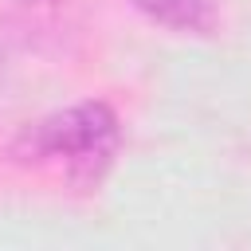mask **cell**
<instances>
[{
  "mask_svg": "<svg viewBox=\"0 0 251 251\" xmlns=\"http://www.w3.org/2000/svg\"><path fill=\"white\" fill-rule=\"evenodd\" d=\"M118 141V114L106 102H78L39 122H27L12 137L8 157L27 169H47L71 188H94L110 173Z\"/></svg>",
  "mask_w": 251,
  "mask_h": 251,
  "instance_id": "1",
  "label": "cell"
},
{
  "mask_svg": "<svg viewBox=\"0 0 251 251\" xmlns=\"http://www.w3.org/2000/svg\"><path fill=\"white\" fill-rule=\"evenodd\" d=\"M133 12H141L149 24L169 27V31H208L216 24V0H126Z\"/></svg>",
  "mask_w": 251,
  "mask_h": 251,
  "instance_id": "2",
  "label": "cell"
},
{
  "mask_svg": "<svg viewBox=\"0 0 251 251\" xmlns=\"http://www.w3.org/2000/svg\"><path fill=\"white\" fill-rule=\"evenodd\" d=\"M20 4H55V0H20Z\"/></svg>",
  "mask_w": 251,
  "mask_h": 251,
  "instance_id": "3",
  "label": "cell"
}]
</instances>
